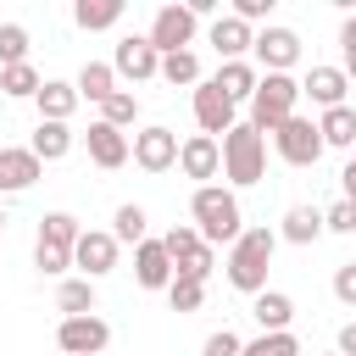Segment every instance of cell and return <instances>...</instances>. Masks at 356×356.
<instances>
[{
	"mask_svg": "<svg viewBox=\"0 0 356 356\" xmlns=\"http://www.w3.org/2000/svg\"><path fill=\"white\" fill-rule=\"evenodd\" d=\"M161 245H167L178 278H200V284H206V273H211V245L200 239V228H172Z\"/></svg>",
	"mask_w": 356,
	"mask_h": 356,
	"instance_id": "obj_7",
	"label": "cell"
},
{
	"mask_svg": "<svg viewBox=\"0 0 356 356\" xmlns=\"http://www.w3.org/2000/svg\"><path fill=\"white\" fill-rule=\"evenodd\" d=\"M72 111H78V83L44 78V89H39V122H67Z\"/></svg>",
	"mask_w": 356,
	"mask_h": 356,
	"instance_id": "obj_22",
	"label": "cell"
},
{
	"mask_svg": "<svg viewBox=\"0 0 356 356\" xmlns=\"http://www.w3.org/2000/svg\"><path fill=\"white\" fill-rule=\"evenodd\" d=\"M273 150H278L289 167H317V156H323L328 145H323V134H317L312 117H289L284 128H273Z\"/></svg>",
	"mask_w": 356,
	"mask_h": 356,
	"instance_id": "obj_6",
	"label": "cell"
},
{
	"mask_svg": "<svg viewBox=\"0 0 356 356\" xmlns=\"http://www.w3.org/2000/svg\"><path fill=\"white\" fill-rule=\"evenodd\" d=\"M28 150H33L39 161H61V156L72 150V128H67V122H39V128H33V145H28Z\"/></svg>",
	"mask_w": 356,
	"mask_h": 356,
	"instance_id": "obj_24",
	"label": "cell"
},
{
	"mask_svg": "<svg viewBox=\"0 0 356 356\" xmlns=\"http://www.w3.org/2000/svg\"><path fill=\"white\" fill-rule=\"evenodd\" d=\"M117 95V72L106 67V61H83V72H78V100H111Z\"/></svg>",
	"mask_w": 356,
	"mask_h": 356,
	"instance_id": "obj_23",
	"label": "cell"
},
{
	"mask_svg": "<svg viewBox=\"0 0 356 356\" xmlns=\"http://www.w3.org/2000/svg\"><path fill=\"white\" fill-rule=\"evenodd\" d=\"M345 78H356V56H345Z\"/></svg>",
	"mask_w": 356,
	"mask_h": 356,
	"instance_id": "obj_43",
	"label": "cell"
},
{
	"mask_svg": "<svg viewBox=\"0 0 356 356\" xmlns=\"http://www.w3.org/2000/svg\"><path fill=\"white\" fill-rule=\"evenodd\" d=\"M72 267H83V278H106L117 267V234L83 228V239L72 245Z\"/></svg>",
	"mask_w": 356,
	"mask_h": 356,
	"instance_id": "obj_12",
	"label": "cell"
},
{
	"mask_svg": "<svg viewBox=\"0 0 356 356\" xmlns=\"http://www.w3.org/2000/svg\"><path fill=\"white\" fill-rule=\"evenodd\" d=\"M0 234H6V211H0Z\"/></svg>",
	"mask_w": 356,
	"mask_h": 356,
	"instance_id": "obj_44",
	"label": "cell"
},
{
	"mask_svg": "<svg viewBox=\"0 0 356 356\" xmlns=\"http://www.w3.org/2000/svg\"><path fill=\"white\" fill-rule=\"evenodd\" d=\"M334 295H339L345 306H356V261H345V267L334 273Z\"/></svg>",
	"mask_w": 356,
	"mask_h": 356,
	"instance_id": "obj_39",
	"label": "cell"
},
{
	"mask_svg": "<svg viewBox=\"0 0 356 356\" xmlns=\"http://www.w3.org/2000/svg\"><path fill=\"white\" fill-rule=\"evenodd\" d=\"M78 239H83V228H78L72 211H44V222H39V245H33V267H39V273H67Z\"/></svg>",
	"mask_w": 356,
	"mask_h": 356,
	"instance_id": "obj_5",
	"label": "cell"
},
{
	"mask_svg": "<svg viewBox=\"0 0 356 356\" xmlns=\"http://www.w3.org/2000/svg\"><path fill=\"white\" fill-rule=\"evenodd\" d=\"M161 78H167V83H200V61H195V50L161 56Z\"/></svg>",
	"mask_w": 356,
	"mask_h": 356,
	"instance_id": "obj_33",
	"label": "cell"
},
{
	"mask_svg": "<svg viewBox=\"0 0 356 356\" xmlns=\"http://www.w3.org/2000/svg\"><path fill=\"white\" fill-rule=\"evenodd\" d=\"M317 234H323V211L317 206H289L284 211V239L289 245H312Z\"/></svg>",
	"mask_w": 356,
	"mask_h": 356,
	"instance_id": "obj_26",
	"label": "cell"
},
{
	"mask_svg": "<svg viewBox=\"0 0 356 356\" xmlns=\"http://www.w3.org/2000/svg\"><path fill=\"white\" fill-rule=\"evenodd\" d=\"M256 56H261L267 72H289L300 61V33L295 28H261L256 33Z\"/></svg>",
	"mask_w": 356,
	"mask_h": 356,
	"instance_id": "obj_14",
	"label": "cell"
},
{
	"mask_svg": "<svg viewBox=\"0 0 356 356\" xmlns=\"http://www.w3.org/2000/svg\"><path fill=\"white\" fill-rule=\"evenodd\" d=\"M339 184H345V200L356 206V161H345V172H339Z\"/></svg>",
	"mask_w": 356,
	"mask_h": 356,
	"instance_id": "obj_42",
	"label": "cell"
},
{
	"mask_svg": "<svg viewBox=\"0 0 356 356\" xmlns=\"http://www.w3.org/2000/svg\"><path fill=\"white\" fill-rule=\"evenodd\" d=\"M323 228H334V234H356V206H350V200L339 195V200H334V206L323 211Z\"/></svg>",
	"mask_w": 356,
	"mask_h": 356,
	"instance_id": "obj_37",
	"label": "cell"
},
{
	"mask_svg": "<svg viewBox=\"0 0 356 356\" xmlns=\"http://www.w3.org/2000/svg\"><path fill=\"white\" fill-rule=\"evenodd\" d=\"M56 345L67 350V356H100L106 345H111V328H106V317H61V328H56Z\"/></svg>",
	"mask_w": 356,
	"mask_h": 356,
	"instance_id": "obj_8",
	"label": "cell"
},
{
	"mask_svg": "<svg viewBox=\"0 0 356 356\" xmlns=\"http://www.w3.org/2000/svg\"><path fill=\"white\" fill-rule=\"evenodd\" d=\"M189 211H195V222H200V239L206 245H234L245 228H239V200H234V189H217V184H200L195 189V200H189Z\"/></svg>",
	"mask_w": 356,
	"mask_h": 356,
	"instance_id": "obj_2",
	"label": "cell"
},
{
	"mask_svg": "<svg viewBox=\"0 0 356 356\" xmlns=\"http://www.w3.org/2000/svg\"><path fill=\"white\" fill-rule=\"evenodd\" d=\"M122 17V0H78L72 6V22L83 28V33H95V28H111Z\"/></svg>",
	"mask_w": 356,
	"mask_h": 356,
	"instance_id": "obj_27",
	"label": "cell"
},
{
	"mask_svg": "<svg viewBox=\"0 0 356 356\" xmlns=\"http://www.w3.org/2000/svg\"><path fill=\"white\" fill-rule=\"evenodd\" d=\"M250 317L261 323V334H289V317H295V300L284 289H261L250 300Z\"/></svg>",
	"mask_w": 356,
	"mask_h": 356,
	"instance_id": "obj_20",
	"label": "cell"
},
{
	"mask_svg": "<svg viewBox=\"0 0 356 356\" xmlns=\"http://www.w3.org/2000/svg\"><path fill=\"white\" fill-rule=\"evenodd\" d=\"M273 250H278V234L273 228H245L228 250V284L245 289V295H261L267 289V267H273Z\"/></svg>",
	"mask_w": 356,
	"mask_h": 356,
	"instance_id": "obj_1",
	"label": "cell"
},
{
	"mask_svg": "<svg viewBox=\"0 0 356 356\" xmlns=\"http://www.w3.org/2000/svg\"><path fill=\"white\" fill-rule=\"evenodd\" d=\"M145 222H150V217H145V206H134V200H128V206H117V228H111V234H117V245H122V239H128V245H145Z\"/></svg>",
	"mask_w": 356,
	"mask_h": 356,
	"instance_id": "obj_32",
	"label": "cell"
},
{
	"mask_svg": "<svg viewBox=\"0 0 356 356\" xmlns=\"http://www.w3.org/2000/svg\"><path fill=\"white\" fill-rule=\"evenodd\" d=\"M334 356H339V350H334Z\"/></svg>",
	"mask_w": 356,
	"mask_h": 356,
	"instance_id": "obj_45",
	"label": "cell"
},
{
	"mask_svg": "<svg viewBox=\"0 0 356 356\" xmlns=\"http://www.w3.org/2000/svg\"><path fill=\"white\" fill-rule=\"evenodd\" d=\"M195 122H200V134H211V139L234 128V100L217 89V78L195 83Z\"/></svg>",
	"mask_w": 356,
	"mask_h": 356,
	"instance_id": "obj_10",
	"label": "cell"
},
{
	"mask_svg": "<svg viewBox=\"0 0 356 356\" xmlns=\"http://www.w3.org/2000/svg\"><path fill=\"white\" fill-rule=\"evenodd\" d=\"M39 89H44V78L22 61V67H6L0 72V95H11V100H39Z\"/></svg>",
	"mask_w": 356,
	"mask_h": 356,
	"instance_id": "obj_29",
	"label": "cell"
},
{
	"mask_svg": "<svg viewBox=\"0 0 356 356\" xmlns=\"http://www.w3.org/2000/svg\"><path fill=\"white\" fill-rule=\"evenodd\" d=\"M134 278H139L145 289H167V284L178 278V267H172V256H167V245H161V239L134 245Z\"/></svg>",
	"mask_w": 356,
	"mask_h": 356,
	"instance_id": "obj_16",
	"label": "cell"
},
{
	"mask_svg": "<svg viewBox=\"0 0 356 356\" xmlns=\"http://www.w3.org/2000/svg\"><path fill=\"white\" fill-rule=\"evenodd\" d=\"M178 167H184V178H217L222 145H217L211 134H189V139L178 145Z\"/></svg>",
	"mask_w": 356,
	"mask_h": 356,
	"instance_id": "obj_17",
	"label": "cell"
},
{
	"mask_svg": "<svg viewBox=\"0 0 356 356\" xmlns=\"http://www.w3.org/2000/svg\"><path fill=\"white\" fill-rule=\"evenodd\" d=\"M339 356H356V323L339 328Z\"/></svg>",
	"mask_w": 356,
	"mask_h": 356,
	"instance_id": "obj_41",
	"label": "cell"
},
{
	"mask_svg": "<svg viewBox=\"0 0 356 356\" xmlns=\"http://www.w3.org/2000/svg\"><path fill=\"white\" fill-rule=\"evenodd\" d=\"M222 172H228V184H261V172H267V145H261V134L250 128V122H234L228 134H222Z\"/></svg>",
	"mask_w": 356,
	"mask_h": 356,
	"instance_id": "obj_4",
	"label": "cell"
},
{
	"mask_svg": "<svg viewBox=\"0 0 356 356\" xmlns=\"http://www.w3.org/2000/svg\"><path fill=\"white\" fill-rule=\"evenodd\" d=\"M295 100H300V83H295L289 72H267V78L256 83V95H250V128H256V134L284 128V122L295 117Z\"/></svg>",
	"mask_w": 356,
	"mask_h": 356,
	"instance_id": "obj_3",
	"label": "cell"
},
{
	"mask_svg": "<svg viewBox=\"0 0 356 356\" xmlns=\"http://www.w3.org/2000/svg\"><path fill=\"white\" fill-rule=\"evenodd\" d=\"M134 117H139V100H134L128 89H117V95H111V100L100 106V122H111V128H128Z\"/></svg>",
	"mask_w": 356,
	"mask_h": 356,
	"instance_id": "obj_35",
	"label": "cell"
},
{
	"mask_svg": "<svg viewBox=\"0 0 356 356\" xmlns=\"http://www.w3.org/2000/svg\"><path fill=\"white\" fill-rule=\"evenodd\" d=\"M256 83H261V78H256V67H245V61H222V72H217V89H222L234 106H239V100H250V95H256Z\"/></svg>",
	"mask_w": 356,
	"mask_h": 356,
	"instance_id": "obj_25",
	"label": "cell"
},
{
	"mask_svg": "<svg viewBox=\"0 0 356 356\" xmlns=\"http://www.w3.org/2000/svg\"><path fill=\"white\" fill-rule=\"evenodd\" d=\"M200 356H245V345H239V334H234V328H217V334L200 345Z\"/></svg>",
	"mask_w": 356,
	"mask_h": 356,
	"instance_id": "obj_38",
	"label": "cell"
},
{
	"mask_svg": "<svg viewBox=\"0 0 356 356\" xmlns=\"http://www.w3.org/2000/svg\"><path fill=\"white\" fill-rule=\"evenodd\" d=\"M189 39H195V11L189 6H161L156 22H150L156 56H178V50H189Z\"/></svg>",
	"mask_w": 356,
	"mask_h": 356,
	"instance_id": "obj_9",
	"label": "cell"
},
{
	"mask_svg": "<svg viewBox=\"0 0 356 356\" xmlns=\"http://www.w3.org/2000/svg\"><path fill=\"white\" fill-rule=\"evenodd\" d=\"M134 161L145 167V172H167V167H178V134L172 128H145V134H134Z\"/></svg>",
	"mask_w": 356,
	"mask_h": 356,
	"instance_id": "obj_11",
	"label": "cell"
},
{
	"mask_svg": "<svg viewBox=\"0 0 356 356\" xmlns=\"http://www.w3.org/2000/svg\"><path fill=\"white\" fill-rule=\"evenodd\" d=\"M211 44H217V56L239 61L245 50H256V33H250V22H239V17H217V22H211Z\"/></svg>",
	"mask_w": 356,
	"mask_h": 356,
	"instance_id": "obj_21",
	"label": "cell"
},
{
	"mask_svg": "<svg viewBox=\"0 0 356 356\" xmlns=\"http://www.w3.org/2000/svg\"><path fill=\"white\" fill-rule=\"evenodd\" d=\"M28 61V28L22 22H0V72Z\"/></svg>",
	"mask_w": 356,
	"mask_h": 356,
	"instance_id": "obj_31",
	"label": "cell"
},
{
	"mask_svg": "<svg viewBox=\"0 0 356 356\" xmlns=\"http://www.w3.org/2000/svg\"><path fill=\"white\" fill-rule=\"evenodd\" d=\"M245 356H300V339L295 334H261L245 345Z\"/></svg>",
	"mask_w": 356,
	"mask_h": 356,
	"instance_id": "obj_36",
	"label": "cell"
},
{
	"mask_svg": "<svg viewBox=\"0 0 356 356\" xmlns=\"http://www.w3.org/2000/svg\"><path fill=\"white\" fill-rule=\"evenodd\" d=\"M167 300H172V312H200L206 284H200V278H172V284H167Z\"/></svg>",
	"mask_w": 356,
	"mask_h": 356,
	"instance_id": "obj_34",
	"label": "cell"
},
{
	"mask_svg": "<svg viewBox=\"0 0 356 356\" xmlns=\"http://www.w3.org/2000/svg\"><path fill=\"white\" fill-rule=\"evenodd\" d=\"M56 306H61L67 317H89V312H95V278H67L61 295H56Z\"/></svg>",
	"mask_w": 356,
	"mask_h": 356,
	"instance_id": "obj_30",
	"label": "cell"
},
{
	"mask_svg": "<svg viewBox=\"0 0 356 356\" xmlns=\"http://www.w3.org/2000/svg\"><path fill=\"white\" fill-rule=\"evenodd\" d=\"M317 134H323V145H356V111L350 106H334V111H323V122H317Z\"/></svg>",
	"mask_w": 356,
	"mask_h": 356,
	"instance_id": "obj_28",
	"label": "cell"
},
{
	"mask_svg": "<svg viewBox=\"0 0 356 356\" xmlns=\"http://www.w3.org/2000/svg\"><path fill=\"white\" fill-rule=\"evenodd\" d=\"M111 72H122V78H156L161 72V56H156V44H150V33H128L122 44H117V61H111Z\"/></svg>",
	"mask_w": 356,
	"mask_h": 356,
	"instance_id": "obj_13",
	"label": "cell"
},
{
	"mask_svg": "<svg viewBox=\"0 0 356 356\" xmlns=\"http://www.w3.org/2000/svg\"><path fill=\"white\" fill-rule=\"evenodd\" d=\"M267 11H273V0H234V17L239 22H261Z\"/></svg>",
	"mask_w": 356,
	"mask_h": 356,
	"instance_id": "obj_40",
	"label": "cell"
},
{
	"mask_svg": "<svg viewBox=\"0 0 356 356\" xmlns=\"http://www.w3.org/2000/svg\"><path fill=\"white\" fill-rule=\"evenodd\" d=\"M39 156L33 150H17V145H6L0 150V189L6 195H22V189H33V178H39Z\"/></svg>",
	"mask_w": 356,
	"mask_h": 356,
	"instance_id": "obj_18",
	"label": "cell"
},
{
	"mask_svg": "<svg viewBox=\"0 0 356 356\" xmlns=\"http://www.w3.org/2000/svg\"><path fill=\"white\" fill-rule=\"evenodd\" d=\"M345 89H350L345 67H312V72H306V83H300V95H312V100H317L323 111L345 106Z\"/></svg>",
	"mask_w": 356,
	"mask_h": 356,
	"instance_id": "obj_19",
	"label": "cell"
},
{
	"mask_svg": "<svg viewBox=\"0 0 356 356\" xmlns=\"http://www.w3.org/2000/svg\"><path fill=\"white\" fill-rule=\"evenodd\" d=\"M83 145H89V161H95V167H106V172H117V167L134 156V145H128V139H122V128H111V122H89Z\"/></svg>",
	"mask_w": 356,
	"mask_h": 356,
	"instance_id": "obj_15",
	"label": "cell"
}]
</instances>
